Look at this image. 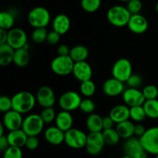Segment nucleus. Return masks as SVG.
<instances>
[{
	"label": "nucleus",
	"instance_id": "obj_1",
	"mask_svg": "<svg viewBox=\"0 0 158 158\" xmlns=\"http://www.w3.org/2000/svg\"><path fill=\"white\" fill-rule=\"evenodd\" d=\"M12 109L22 114L30 112L35 106L36 98L29 91H20L12 97Z\"/></svg>",
	"mask_w": 158,
	"mask_h": 158
},
{
	"label": "nucleus",
	"instance_id": "obj_2",
	"mask_svg": "<svg viewBox=\"0 0 158 158\" xmlns=\"http://www.w3.org/2000/svg\"><path fill=\"white\" fill-rule=\"evenodd\" d=\"M131 15L127 7L122 6H112L108 9L106 14L109 23L116 27L127 26Z\"/></svg>",
	"mask_w": 158,
	"mask_h": 158
},
{
	"label": "nucleus",
	"instance_id": "obj_3",
	"mask_svg": "<svg viewBox=\"0 0 158 158\" xmlns=\"http://www.w3.org/2000/svg\"><path fill=\"white\" fill-rule=\"evenodd\" d=\"M28 23L33 28H46L50 22V13L44 7H35L28 14Z\"/></svg>",
	"mask_w": 158,
	"mask_h": 158
},
{
	"label": "nucleus",
	"instance_id": "obj_4",
	"mask_svg": "<svg viewBox=\"0 0 158 158\" xmlns=\"http://www.w3.org/2000/svg\"><path fill=\"white\" fill-rule=\"evenodd\" d=\"M75 62L69 56H60L53 59L51 62V69L55 74L58 76L69 75L73 73Z\"/></svg>",
	"mask_w": 158,
	"mask_h": 158
},
{
	"label": "nucleus",
	"instance_id": "obj_5",
	"mask_svg": "<svg viewBox=\"0 0 158 158\" xmlns=\"http://www.w3.org/2000/svg\"><path fill=\"white\" fill-rule=\"evenodd\" d=\"M44 125L40 114H32L24 118L22 129L28 136H38L43 131Z\"/></svg>",
	"mask_w": 158,
	"mask_h": 158
},
{
	"label": "nucleus",
	"instance_id": "obj_6",
	"mask_svg": "<svg viewBox=\"0 0 158 158\" xmlns=\"http://www.w3.org/2000/svg\"><path fill=\"white\" fill-rule=\"evenodd\" d=\"M139 139L142 147L148 154H158V127H153L147 130L145 134Z\"/></svg>",
	"mask_w": 158,
	"mask_h": 158
},
{
	"label": "nucleus",
	"instance_id": "obj_7",
	"mask_svg": "<svg viewBox=\"0 0 158 158\" xmlns=\"http://www.w3.org/2000/svg\"><path fill=\"white\" fill-rule=\"evenodd\" d=\"M87 134L77 128H71L65 132V143L73 149H80L86 147Z\"/></svg>",
	"mask_w": 158,
	"mask_h": 158
},
{
	"label": "nucleus",
	"instance_id": "obj_8",
	"mask_svg": "<svg viewBox=\"0 0 158 158\" xmlns=\"http://www.w3.org/2000/svg\"><path fill=\"white\" fill-rule=\"evenodd\" d=\"M133 74L132 64L127 59L122 58L117 60L112 68L113 77L126 83L127 80Z\"/></svg>",
	"mask_w": 158,
	"mask_h": 158
},
{
	"label": "nucleus",
	"instance_id": "obj_9",
	"mask_svg": "<svg viewBox=\"0 0 158 158\" xmlns=\"http://www.w3.org/2000/svg\"><path fill=\"white\" fill-rule=\"evenodd\" d=\"M82 98L80 94L74 91H67L60 96L59 99V106L62 110L66 111H73L79 109Z\"/></svg>",
	"mask_w": 158,
	"mask_h": 158
},
{
	"label": "nucleus",
	"instance_id": "obj_10",
	"mask_svg": "<svg viewBox=\"0 0 158 158\" xmlns=\"http://www.w3.org/2000/svg\"><path fill=\"white\" fill-rule=\"evenodd\" d=\"M105 144L102 132H89L87 134V141L85 148L90 155L96 156L100 154Z\"/></svg>",
	"mask_w": 158,
	"mask_h": 158
},
{
	"label": "nucleus",
	"instance_id": "obj_11",
	"mask_svg": "<svg viewBox=\"0 0 158 158\" xmlns=\"http://www.w3.org/2000/svg\"><path fill=\"white\" fill-rule=\"evenodd\" d=\"M14 49L23 48L27 44V35L20 28H12L8 30L7 43Z\"/></svg>",
	"mask_w": 158,
	"mask_h": 158
},
{
	"label": "nucleus",
	"instance_id": "obj_12",
	"mask_svg": "<svg viewBox=\"0 0 158 158\" xmlns=\"http://www.w3.org/2000/svg\"><path fill=\"white\" fill-rule=\"evenodd\" d=\"M36 102L43 108L52 107L56 103V96L52 88L43 86L38 89L35 95Z\"/></svg>",
	"mask_w": 158,
	"mask_h": 158
},
{
	"label": "nucleus",
	"instance_id": "obj_13",
	"mask_svg": "<svg viewBox=\"0 0 158 158\" xmlns=\"http://www.w3.org/2000/svg\"><path fill=\"white\" fill-rule=\"evenodd\" d=\"M23 120L22 114L17 112L15 110H11L5 113L2 123L4 125L5 128L9 131L21 129L23 126Z\"/></svg>",
	"mask_w": 158,
	"mask_h": 158
},
{
	"label": "nucleus",
	"instance_id": "obj_14",
	"mask_svg": "<svg viewBox=\"0 0 158 158\" xmlns=\"http://www.w3.org/2000/svg\"><path fill=\"white\" fill-rule=\"evenodd\" d=\"M123 100L129 107L142 106L146 100L142 91H140L136 88L131 87L123 91Z\"/></svg>",
	"mask_w": 158,
	"mask_h": 158
},
{
	"label": "nucleus",
	"instance_id": "obj_15",
	"mask_svg": "<svg viewBox=\"0 0 158 158\" xmlns=\"http://www.w3.org/2000/svg\"><path fill=\"white\" fill-rule=\"evenodd\" d=\"M73 74L80 82L86 81L92 79L93 69L86 61L77 62L74 63Z\"/></svg>",
	"mask_w": 158,
	"mask_h": 158
},
{
	"label": "nucleus",
	"instance_id": "obj_16",
	"mask_svg": "<svg viewBox=\"0 0 158 158\" xmlns=\"http://www.w3.org/2000/svg\"><path fill=\"white\" fill-rule=\"evenodd\" d=\"M103 91L108 97H117L120 94H123L124 91V85L123 82L112 77L103 83Z\"/></svg>",
	"mask_w": 158,
	"mask_h": 158
},
{
	"label": "nucleus",
	"instance_id": "obj_17",
	"mask_svg": "<svg viewBox=\"0 0 158 158\" xmlns=\"http://www.w3.org/2000/svg\"><path fill=\"white\" fill-rule=\"evenodd\" d=\"M148 19L140 13L131 15L127 24L130 30L135 34L144 33L148 30Z\"/></svg>",
	"mask_w": 158,
	"mask_h": 158
},
{
	"label": "nucleus",
	"instance_id": "obj_18",
	"mask_svg": "<svg viewBox=\"0 0 158 158\" xmlns=\"http://www.w3.org/2000/svg\"><path fill=\"white\" fill-rule=\"evenodd\" d=\"M44 137L48 143L56 146L64 142L65 132L56 126H52L45 131Z\"/></svg>",
	"mask_w": 158,
	"mask_h": 158
},
{
	"label": "nucleus",
	"instance_id": "obj_19",
	"mask_svg": "<svg viewBox=\"0 0 158 158\" xmlns=\"http://www.w3.org/2000/svg\"><path fill=\"white\" fill-rule=\"evenodd\" d=\"M109 116L115 123H121L125 120H129L131 118L130 107L126 104L117 105L111 109Z\"/></svg>",
	"mask_w": 158,
	"mask_h": 158
},
{
	"label": "nucleus",
	"instance_id": "obj_20",
	"mask_svg": "<svg viewBox=\"0 0 158 158\" xmlns=\"http://www.w3.org/2000/svg\"><path fill=\"white\" fill-rule=\"evenodd\" d=\"M6 136H7L8 140H9L10 146L17 147V148H20L26 146L28 135L22 128L21 129L9 131V133Z\"/></svg>",
	"mask_w": 158,
	"mask_h": 158
},
{
	"label": "nucleus",
	"instance_id": "obj_21",
	"mask_svg": "<svg viewBox=\"0 0 158 158\" xmlns=\"http://www.w3.org/2000/svg\"><path fill=\"white\" fill-rule=\"evenodd\" d=\"M70 19L65 14H59L52 21V29L60 35H64L70 28Z\"/></svg>",
	"mask_w": 158,
	"mask_h": 158
},
{
	"label": "nucleus",
	"instance_id": "obj_22",
	"mask_svg": "<svg viewBox=\"0 0 158 158\" xmlns=\"http://www.w3.org/2000/svg\"><path fill=\"white\" fill-rule=\"evenodd\" d=\"M56 126L60 128L63 131H69L71 128H73V118L72 114L69 111L62 110L59 113L56 117Z\"/></svg>",
	"mask_w": 158,
	"mask_h": 158
},
{
	"label": "nucleus",
	"instance_id": "obj_23",
	"mask_svg": "<svg viewBox=\"0 0 158 158\" xmlns=\"http://www.w3.org/2000/svg\"><path fill=\"white\" fill-rule=\"evenodd\" d=\"M15 50L8 43L0 44V65L7 66L13 62Z\"/></svg>",
	"mask_w": 158,
	"mask_h": 158
},
{
	"label": "nucleus",
	"instance_id": "obj_24",
	"mask_svg": "<svg viewBox=\"0 0 158 158\" xmlns=\"http://www.w3.org/2000/svg\"><path fill=\"white\" fill-rule=\"evenodd\" d=\"M86 125L89 132H102L103 131V117L97 114H91L86 120Z\"/></svg>",
	"mask_w": 158,
	"mask_h": 158
},
{
	"label": "nucleus",
	"instance_id": "obj_25",
	"mask_svg": "<svg viewBox=\"0 0 158 158\" xmlns=\"http://www.w3.org/2000/svg\"><path fill=\"white\" fill-rule=\"evenodd\" d=\"M134 127L135 124L130 120H127L121 123H117L116 130L121 138L127 140L134 135Z\"/></svg>",
	"mask_w": 158,
	"mask_h": 158
},
{
	"label": "nucleus",
	"instance_id": "obj_26",
	"mask_svg": "<svg viewBox=\"0 0 158 158\" xmlns=\"http://www.w3.org/2000/svg\"><path fill=\"white\" fill-rule=\"evenodd\" d=\"M29 60H30V55L28 48L23 47L15 49L13 58V63L15 66L19 67H25L28 65Z\"/></svg>",
	"mask_w": 158,
	"mask_h": 158
},
{
	"label": "nucleus",
	"instance_id": "obj_27",
	"mask_svg": "<svg viewBox=\"0 0 158 158\" xmlns=\"http://www.w3.org/2000/svg\"><path fill=\"white\" fill-rule=\"evenodd\" d=\"M143 148L142 147L140 139L135 138V137H131L127 139L126 142L123 146V151L126 155H129L133 157L136 153L143 150Z\"/></svg>",
	"mask_w": 158,
	"mask_h": 158
},
{
	"label": "nucleus",
	"instance_id": "obj_28",
	"mask_svg": "<svg viewBox=\"0 0 158 158\" xmlns=\"http://www.w3.org/2000/svg\"><path fill=\"white\" fill-rule=\"evenodd\" d=\"M69 56L75 63L77 62L86 61L89 56V50L87 48L82 45L75 46L70 49Z\"/></svg>",
	"mask_w": 158,
	"mask_h": 158
},
{
	"label": "nucleus",
	"instance_id": "obj_29",
	"mask_svg": "<svg viewBox=\"0 0 158 158\" xmlns=\"http://www.w3.org/2000/svg\"><path fill=\"white\" fill-rule=\"evenodd\" d=\"M102 134H103L105 143L106 145H109V146H115V145H117L120 142V138H121L117 130L114 129V128L103 130Z\"/></svg>",
	"mask_w": 158,
	"mask_h": 158
},
{
	"label": "nucleus",
	"instance_id": "obj_30",
	"mask_svg": "<svg viewBox=\"0 0 158 158\" xmlns=\"http://www.w3.org/2000/svg\"><path fill=\"white\" fill-rule=\"evenodd\" d=\"M143 109L146 113L147 117L151 119L158 118V100H145L143 104Z\"/></svg>",
	"mask_w": 158,
	"mask_h": 158
},
{
	"label": "nucleus",
	"instance_id": "obj_31",
	"mask_svg": "<svg viewBox=\"0 0 158 158\" xmlns=\"http://www.w3.org/2000/svg\"><path fill=\"white\" fill-rule=\"evenodd\" d=\"M15 23V17L13 14L7 11L0 12V29L9 30Z\"/></svg>",
	"mask_w": 158,
	"mask_h": 158
},
{
	"label": "nucleus",
	"instance_id": "obj_32",
	"mask_svg": "<svg viewBox=\"0 0 158 158\" xmlns=\"http://www.w3.org/2000/svg\"><path fill=\"white\" fill-rule=\"evenodd\" d=\"M80 89L82 95L86 97H90L95 94L97 88L95 83L92 81V80H89L81 82Z\"/></svg>",
	"mask_w": 158,
	"mask_h": 158
},
{
	"label": "nucleus",
	"instance_id": "obj_33",
	"mask_svg": "<svg viewBox=\"0 0 158 158\" xmlns=\"http://www.w3.org/2000/svg\"><path fill=\"white\" fill-rule=\"evenodd\" d=\"M101 0H81V7L85 12L93 13L100 9Z\"/></svg>",
	"mask_w": 158,
	"mask_h": 158
},
{
	"label": "nucleus",
	"instance_id": "obj_34",
	"mask_svg": "<svg viewBox=\"0 0 158 158\" xmlns=\"http://www.w3.org/2000/svg\"><path fill=\"white\" fill-rule=\"evenodd\" d=\"M130 114H131V118L135 122L143 121L147 117L143 105L130 107Z\"/></svg>",
	"mask_w": 158,
	"mask_h": 158
},
{
	"label": "nucleus",
	"instance_id": "obj_35",
	"mask_svg": "<svg viewBox=\"0 0 158 158\" xmlns=\"http://www.w3.org/2000/svg\"><path fill=\"white\" fill-rule=\"evenodd\" d=\"M48 32L46 28H35L32 33V41L37 44H41L46 41Z\"/></svg>",
	"mask_w": 158,
	"mask_h": 158
},
{
	"label": "nucleus",
	"instance_id": "obj_36",
	"mask_svg": "<svg viewBox=\"0 0 158 158\" xmlns=\"http://www.w3.org/2000/svg\"><path fill=\"white\" fill-rule=\"evenodd\" d=\"M56 115L57 114H56V111L52 106V107L43 108L40 114V116L45 123H51L52 122H53L56 120Z\"/></svg>",
	"mask_w": 158,
	"mask_h": 158
},
{
	"label": "nucleus",
	"instance_id": "obj_37",
	"mask_svg": "<svg viewBox=\"0 0 158 158\" xmlns=\"http://www.w3.org/2000/svg\"><path fill=\"white\" fill-rule=\"evenodd\" d=\"M95 108L96 106L94 100H92L89 98H86L84 99V100H82L79 109H80L82 112L84 113V114H91L94 113Z\"/></svg>",
	"mask_w": 158,
	"mask_h": 158
},
{
	"label": "nucleus",
	"instance_id": "obj_38",
	"mask_svg": "<svg viewBox=\"0 0 158 158\" xmlns=\"http://www.w3.org/2000/svg\"><path fill=\"white\" fill-rule=\"evenodd\" d=\"M145 100H154L158 97V88L154 85H148L142 90Z\"/></svg>",
	"mask_w": 158,
	"mask_h": 158
},
{
	"label": "nucleus",
	"instance_id": "obj_39",
	"mask_svg": "<svg viewBox=\"0 0 158 158\" xmlns=\"http://www.w3.org/2000/svg\"><path fill=\"white\" fill-rule=\"evenodd\" d=\"M3 158H23V151L20 148L9 146L3 152Z\"/></svg>",
	"mask_w": 158,
	"mask_h": 158
},
{
	"label": "nucleus",
	"instance_id": "obj_40",
	"mask_svg": "<svg viewBox=\"0 0 158 158\" xmlns=\"http://www.w3.org/2000/svg\"><path fill=\"white\" fill-rule=\"evenodd\" d=\"M142 2L140 0H129L127 2V9L131 15L139 14L142 9Z\"/></svg>",
	"mask_w": 158,
	"mask_h": 158
},
{
	"label": "nucleus",
	"instance_id": "obj_41",
	"mask_svg": "<svg viewBox=\"0 0 158 158\" xmlns=\"http://www.w3.org/2000/svg\"><path fill=\"white\" fill-rule=\"evenodd\" d=\"M126 83L129 87L138 89L143 84V78L138 74H132Z\"/></svg>",
	"mask_w": 158,
	"mask_h": 158
},
{
	"label": "nucleus",
	"instance_id": "obj_42",
	"mask_svg": "<svg viewBox=\"0 0 158 158\" xmlns=\"http://www.w3.org/2000/svg\"><path fill=\"white\" fill-rule=\"evenodd\" d=\"M11 110H12V98L7 96H2L0 97V111L5 114Z\"/></svg>",
	"mask_w": 158,
	"mask_h": 158
},
{
	"label": "nucleus",
	"instance_id": "obj_43",
	"mask_svg": "<svg viewBox=\"0 0 158 158\" xmlns=\"http://www.w3.org/2000/svg\"><path fill=\"white\" fill-rule=\"evenodd\" d=\"M40 145V140H39L37 136H28L27 140L26 143V148L29 151H34L37 149Z\"/></svg>",
	"mask_w": 158,
	"mask_h": 158
},
{
	"label": "nucleus",
	"instance_id": "obj_44",
	"mask_svg": "<svg viewBox=\"0 0 158 158\" xmlns=\"http://www.w3.org/2000/svg\"><path fill=\"white\" fill-rule=\"evenodd\" d=\"M60 36L61 35L56 32V31L52 30L51 32H48L47 38H46V42L50 45H56L60 42Z\"/></svg>",
	"mask_w": 158,
	"mask_h": 158
},
{
	"label": "nucleus",
	"instance_id": "obj_45",
	"mask_svg": "<svg viewBox=\"0 0 158 158\" xmlns=\"http://www.w3.org/2000/svg\"><path fill=\"white\" fill-rule=\"evenodd\" d=\"M146 131V128H145V127L143 124H140V123L135 124V127H134V135L138 137L139 138L142 137L145 134Z\"/></svg>",
	"mask_w": 158,
	"mask_h": 158
},
{
	"label": "nucleus",
	"instance_id": "obj_46",
	"mask_svg": "<svg viewBox=\"0 0 158 158\" xmlns=\"http://www.w3.org/2000/svg\"><path fill=\"white\" fill-rule=\"evenodd\" d=\"M114 121L112 120L110 116L106 117H103V130H106V129H110V128L114 127Z\"/></svg>",
	"mask_w": 158,
	"mask_h": 158
},
{
	"label": "nucleus",
	"instance_id": "obj_47",
	"mask_svg": "<svg viewBox=\"0 0 158 158\" xmlns=\"http://www.w3.org/2000/svg\"><path fill=\"white\" fill-rule=\"evenodd\" d=\"M9 146H10V145H9L7 136H0V151H1L2 152H4Z\"/></svg>",
	"mask_w": 158,
	"mask_h": 158
},
{
	"label": "nucleus",
	"instance_id": "obj_48",
	"mask_svg": "<svg viewBox=\"0 0 158 158\" xmlns=\"http://www.w3.org/2000/svg\"><path fill=\"white\" fill-rule=\"evenodd\" d=\"M69 52H70V49L69 48V46L65 44L60 45L57 49L58 55L60 56H69Z\"/></svg>",
	"mask_w": 158,
	"mask_h": 158
},
{
	"label": "nucleus",
	"instance_id": "obj_49",
	"mask_svg": "<svg viewBox=\"0 0 158 158\" xmlns=\"http://www.w3.org/2000/svg\"><path fill=\"white\" fill-rule=\"evenodd\" d=\"M8 30L4 29H0V44H4L7 43Z\"/></svg>",
	"mask_w": 158,
	"mask_h": 158
},
{
	"label": "nucleus",
	"instance_id": "obj_50",
	"mask_svg": "<svg viewBox=\"0 0 158 158\" xmlns=\"http://www.w3.org/2000/svg\"><path fill=\"white\" fill-rule=\"evenodd\" d=\"M148 153L144 149H143L141 150V151H138L137 153H136L132 157L133 158H148Z\"/></svg>",
	"mask_w": 158,
	"mask_h": 158
},
{
	"label": "nucleus",
	"instance_id": "obj_51",
	"mask_svg": "<svg viewBox=\"0 0 158 158\" xmlns=\"http://www.w3.org/2000/svg\"><path fill=\"white\" fill-rule=\"evenodd\" d=\"M121 158H133L132 157H131V156H129V155H126V154H125L124 156H123V157H122Z\"/></svg>",
	"mask_w": 158,
	"mask_h": 158
},
{
	"label": "nucleus",
	"instance_id": "obj_52",
	"mask_svg": "<svg viewBox=\"0 0 158 158\" xmlns=\"http://www.w3.org/2000/svg\"><path fill=\"white\" fill-rule=\"evenodd\" d=\"M155 9H156V12H157V13L158 14V2H157V4H156Z\"/></svg>",
	"mask_w": 158,
	"mask_h": 158
},
{
	"label": "nucleus",
	"instance_id": "obj_53",
	"mask_svg": "<svg viewBox=\"0 0 158 158\" xmlns=\"http://www.w3.org/2000/svg\"><path fill=\"white\" fill-rule=\"evenodd\" d=\"M120 1H121V2H127L129 1V0H120Z\"/></svg>",
	"mask_w": 158,
	"mask_h": 158
},
{
	"label": "nucleus",
	"instance_id": "obj_54",
	"mask_svg": "<svg viewBox=\"0 0 158 158\" xmlns=\"http://www.w3.org/2000/svg\"><path fill=\"white\" fill-rule=\"evenodd\" d=\"M156 158H158V154H157V155H156Z\"/></svg>",
	"mask_w": 158,
	"mask_h": 158
}]
</instances>
